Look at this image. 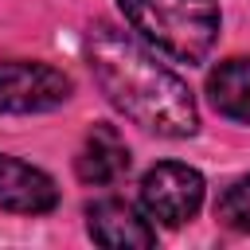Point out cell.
I'll return each instance as SVG.
<instances>
[{
  "instance_id": "5b68a950",
  "label": "cell",
  "mask_w": 250,
  "mask_h": 250,
  "mask_svg": "<svg viewBox=\"0 0 250 250\" xmlns=\"http://www.w3.org/2000/svg\"><path fill=\"white\" fill-rule=\"evenodd\" d=\"M86 230L98 246L109 250H133V246H152L156 227L125 199H98L86 207Z\"/></svg>"
},
{
  "instance_id": "6da1fadb",
  "label": "cell",
  "mask_w": 250,
  "mask_h": 250,
  "mask_svg": "<svg viewBox=\"0 0 250 250\" xmlns=\"http://www.w3.org/2000/svg\"><path fill=\"white\" fill-rule=\"evenodd\" d=\"M86 59L102 94L141 129L156 137H191L199 129V109L188 82L133 35L98 27L86 39Z\"/></svg>"
},
{
  "instance_id": "9c48e42d",
  "label": "cell",
  "mask_w": 250,
  "mask_h": 250,
  "mask_svg": "<svg viewBox=\"0 0 250 250\" xmlns=\"http://www.w3.org/2000/svg\"><path fill=\"white\" fill-rule=\"evenodd\" d=\"M215 219L238 234H250V176H238L234 184L223 188L215 203Z\"/></svg>"
},
{
  "instance_id": "52a82bcc",
  "label": "cell",
  "mask_w": 250,
  "mask_h": 250,
  "mask_svg": "<svg viewBox=\"0 0 250 250\" xmlns=\"http://www.w3.org/2000/svg\"><path fill=\"white\" fill-rule=\"evenodd\" d=\"M74 172L86 184H113L129 172V145L117 137L113 125H94L74 156Z\"/></svg>"
},
{
  "instance_id": "7a4b0ae2",
  "label": "cell",
  "mask_w": 250,
  "mask_h": 250,
  "mask_svg": "<svg viewBox=\"0 0 250 250\" xmlns=\"http://www.w3.org/2000/svg\"><path fill=\"white\" fill-rule=\"evenodd\" d=\"M129 27L176 62H199L219 35L215 0H121Z\"/></svg>"
},
{
  "instance_id": "277c9868",
  "label": "cell",
  "mask_w": 250,
  "mask_h": 250,
  "mask_svg": "<svg viewBox=\"0 0 250 250\" xmlns=\"http://www.w3.org/2000/svg\"><path fill=\"white\" fill-rule=\"evenodd\" d=\"M70 98V78L51 62H0V113H43Z\"/></svg>"
},
{
  "instance_id": "8992f818",
  "label": "cell",
  "mask_w": 250,
  "mask_h": 250,
  "mask_svg": "<svg viewBox=\"0 0 250 250\" xmlns=\"http://www.w3.org/2000/svg\"><path fill=\"white\" fill-rule=\"evenodd\" d=\"M55 203H59V188L47 172H39L16 156H0V211L43 215Z\"/></svg>"
},
{
  "instance_id": "3957f363",
  "label": "cell",
  "mask_w": 250,
  "mask_h": 250,
  "mask_svg": "<svg viewBox=\"0 0 250 250\" xmlns=\"http://www.w3.org/2000/svg\"><path fill=\"white\" fill-rule=\"evenodd\" d=\"M203 203V176L180 160L152 164L141 180V207L164 227H184Z\"/></svg>"
},
{
  "instance_id": "ba28073f",
  "label": "cell",
  "mask_w": 250,
  "mask_h": 250,
  "mask_svg": "<svg viewBox=\"0 0 250 250\" xmlns=\"http://www.w3.org/2000/svg\"><path fill=\"white\" fill-rule=\"evenodd\" d=\"M207 94L223 117L250 125V55L219 62L207 78Z\"/></svg>"
}]
</instances>
